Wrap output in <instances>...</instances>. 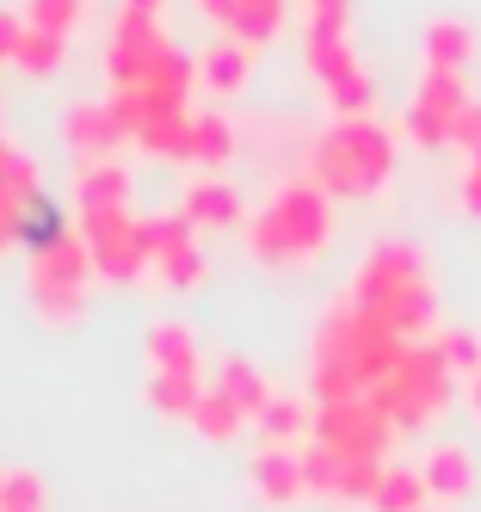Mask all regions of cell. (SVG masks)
Segmentation results:
<instances>
[{
    "mask_svg": "<svg viewBox=\"0 0 481 512\" xmlns=\"http://www.w3.org/2000/svg\"><path fill=\"white\" fill-rule=\"evenodd\" d=\"M407 340L395 334V327L383 315L358 309L352 297H340L315 340H309V395L315 401H352V395H377L389 383V371L401 364Z\"/></svg>",
    "mask_w": 481,
    "mask_h": 512,
    "instance_id": "1",
    "label": "cell"
},
{
    "mask_svg": "<svg viewBox=\"0 0 481 512\" xmlns=\"http://www.w3.org/2000/svg\"><path fill=\"white\" fill-rule=\"evenodd\" d=\"M346 297L370 315H383L407 346H420L426 334H438V290H432V260L420 241H377L358 260Z\"/></svg>",
    "mask_w": 481,
    "mask_h": 512,
    "instance_id": "2",
    "label": "cell"
},
{
    "mask_svg": "<svg viewBox=\"0 0 481 512\" xmlns=\"http://www.w3.org/2000/svg\"><path fill=\"white\" fill-rule=\"evenodd\" d=\"M241 229H247V253L259 266H278V272L309 266L315 253L333 241V198L315 186L309 173H290V179H278L272 198L259 204Z\"/></svg>",
    "mask_w": 481,
    "mask_h": 512,
    "instance_id": "3",
    "label": "cell"
},
{
    "mask_svg": "<svg viewBox=\"0 0 481 512\" xmlns=\"http://www.w3.org/2000/svg\"><path fill=\"white\" fill-rule=\"evenodd\" d=\"M303 173L327 198H370L389 186L395 173V130L377 118H333L315 142H309V161Z\"/></svg>",
    "mask_w": 481,
    "mask_h": 512,
    "instance_id": "4",
    "label": "cell"
},
{
    "mask_svg": "<svg viewBox=\"0 0 481 512\" xmlns=\"http://www.w3.org/2000/svg\"><path fill=\"white\" fill-rule=\"evenodd\" d=\"M451 395H457V371L438 358V346H432V340L407 346V352H401V364L389 371V383L377 389V401L389 408V420H395L401 432L432 426L444 408H451Z\"/></svg>",
    "mask_w": 481,
    "mask_h": 512,
    "instance_id": "5",
    "label": "cell"
},
{
    "mask_svg": "<svg viewBox=\"0 0 481 512\" xmlns=\"http://www.w3.org/2000/svg\"><path fill=\"white\" fill-rule=\"evenodd\" d=\"M31 309L44 315L50 327H68L87 315V290H93V260H87V241L81 229L50 241L44 253H31Z\"/></svg>",
    "mask_w": 481,
    "mask_h": 512,
    "instance_id": "6",
    "label": "cell"
},
{
    "mask_svg": "<svg viewBox=\"0 0 481 512\" xmlns=\"http://www.w3.org/2000/svg\"><path fill=\"white\" fill-rule=\"evenodd\" d=\"M469 75H444V68H420L414 93L401 105V136L420 142V149H444V142H457V124L469 112Z\"/></svg>",
    "mask_w": 481,
    "mask_h": 512,
    "instance_id": "7",
    "label": "cell"
},
{
    "mask_svg": "<svg viewBox=\"0 0 481 512\" xmlns=\"http://www.w3.org/2000/svg\"><path fill=\"white\" fill-rule=\"evenodd\" d=\"M395 420L377 395H352V401H315V438L333 445L340 457H377L395 445Z\"/></svg>",
    "mask_w": 481,
    "mask_h": 512,
    "instance_id": "8",
    "label": "cell"
},
{
    "mask_svg": "<svg viewBox=\"0 0 481 512\" xmlns=\"http://www.w3.org/2000/svg\"><path fill=\"white\" fill-rule=\"evenodd\" d=\"M81 241H87L93 278H111V284H136V278L148 272L142 216H130V210H99V216H81Z\"/></svg>",
    "mask_w": 481,
    "mask_h": 512,
    "instance_id": "9",
    "label": "cell"
},
{
    "mask_svg": "<svg viewBox=\"0 0 481 512\" xmlns=\"http://www.w3.org/2000/svg\"><path fill=\"white\" fill-rule=\"evenodd\" d=\"M173 50L167 38V19L155 7H118V25H111V44H105V75L111 87H130L148 62H161Z\"/></svg>",
    "mask_w": 481,
    "mask_h": 512,
    "instance_id": "10",
    "label": "cell"
},
{
    "mask_svg": "<svg viewBox=\"0 0 481 512\" xmlns=\"http://www.w3.org/2000/svg\"><path fill=\"white\" fill-rule=\"evenodd\" d=\"M303 469H309V494L340 500V506H370L377 500V482H383L377 457H340L333 445H321V438L303 445Z\"/></svg>",
    "mask_w": 481,
    "mask_h": 512,
    "instance_id": "11",
    "label": "cell"
},
{
    "mask_svg": "<svg viewBox=\"0 0 481 512\" xmlns=\"http://www.w3.org/2000/svg\"><path fill=\"white\" fill-rule=\"evenodd\" d=\"M179 216L198 235H222V229H241L247 223V204H241V192L222 173H192V179H185V192H179Z\"/></svg>",
    "mask_w": 481,
    "mask_h": 512,
    "instance_id": "12",
    "label": "cell"
},
{
    "mask_svg": "<svg viewBox=\"0 0 481 512\" xmlns=\"http://www.w3.org/2000/svg\"><path fill=\"white\" fill-rule=\"evenodd\" d=\"M247 488L266 506H296L309 500V469H303V445H266L247 463Z\"/></svg>",
    "mask_w": 481,
    "mask_h": 512,
    "instance_id": "13",
    "label": "cell"
},
{
    "mask_svg": "<svg viewBox=\"0 0 481 512\" xmlns=\"http://www.w3.org/2000/svg\"><path fill=\"white\" fill-rule=\"evenodd\" d=\"M420 475H426L432 506H457V500L475 494V451L463 438H438V445L420 457Z\"/></svg>",
    "mask_w": 481,
    "mask_h": 512,
    "instance_id": "14",
    "label": "cell"
},
{
    "mask_svg": "<svg viewBox=\"0 0 481 512\" xmlns=\"http://www.w3.org/2000/svg\"><path fill=\"white\" fill-rule=\"evenodd\" d=\"M124 118L111 112V99H87L68 112V142L81 161H118V142H124Z\"/></svg>",
    "mask_w": 481,
    "mask_h": 512,
    "instance_id": "15",
    "label": "cell"
},
{
    "mask_svg": "<svg viewBox=\"0 0 481 512\" xmlns=\"http://www.w3.org/2000/svg\"><path fill=\"white\" fill-rule=\"evenodd\" d=\"M481 50V31L469 19H426L420 31V68H444V75H469Z\"/></svg>",
    "mask_w": 481,
    "mask_h": 512,
    "instance_id": "16",
    "label": "cell"
},
{
    "mask_svg": "<svg viewBox=\"0 0 481 512\" xmlns=\"http://www.w3.org/2000/svg\"><path fill=\"white\" fill-rule=\"evenodd\" d=\"M253 56L259 50H247L241 38H210L198 56H192V75H198V87H210V93H241L247 81H253Z\"/></svg>",
    "mask_w": 481,
    "mask_h": 512,
    "instance_id": "17",
    "label": "cell"
},
{
    "mask_svg": "<svg viewBox=\"0 0 481 512\" xmlns=\"http://www.w3.org/2000/svg\"><path fill=\"white\" fill-rule=\"evenodd\" d=\"M74 204H81V216L130 210V167L124 161H81V173H74Z\"/></svg>",
    "mask_w": 481,
    "mask_h": 512,
    "instance_id": "18",
    "label": "cell"
},
{
    "mask_svg": "<svg viewBox=\"0 0 481 512\" xmlns=\"http://www.w3.org/2000/svg\"><path fill=\"white\" fill-rule=\"evenodd\" d=\"M148 371H161V377H204L192 327H185V321H155V327H148Z\"/></svg>",
    "mask_w": 481,
    "mask_h": 512,
    "instance_id": "19",
    "label": "cell"
},
{
    "mask_svg": "<svg viewBox=\"0 0 481 512\" xmlns=\"http://www.w3.org/2000/svg\"><path fill=\"white\" fill-rule=\"evenodd\" d=\"M210 383H216L222 395H229V401H235V408H241L247 420H259V414H266V401L278 395L266 377H259V364H253V358H241V352H229V358H222Z\"/></svg>",
    "mask_w": 481,
    "mask_h": 512,
    "instance_id": "20",
    "label": "cell"
},
{
    "mask_svg": "<svg viewBox=\"0 0 481 512\" xmlns=\"http://www.w3.org/2000/svg\"><path fill=\"white\" fill-rule=\"evenodd\" d=\"M259 432H266V445H309V438H315L309 395L278 389V395L266 401V414H259Z\"/></svg>",
    "mask_w": 481,
    "mask_h": 512,
    "instance_id": "21",
    "label": "cell"
},
{
    "mask_svg": "<svg viewBox=\"0 0 481 512\" xmlns=\"http://www.w3.org/2000/svg\"><path fill=\"white\" fill-rule=\"evenodd\" d=\"M241 149V130H235V118H222V112H192V167H222Z\"/></svg>",
    "mask_w": 481,
    "mask_h": 512,
    "instance_id": "22",
    "label": "cell"
},
{
    "mask_svg": "<svg viewBox=\"0 0 481 512\" xmlns=\"http://www.w3.org/2000/svg\"><path fill=\"white\" fill-rule=\"evenodd\" d=\"M377 512H426L432 506V494H426V475L420 469H389L383 463V482H377V500H370Z\"/></svg>",
    "mask_w": 481,
    "mask_h": 512,
    "instance_id": "23",
    "label": "cell"
},
{
    "mask_svg": "<svg viewBox=\"0 0 481 512\" xmlns=\"http://www.w3.org/2000/svg\"><path fill=\"white\" fill-rule=\"evenodd\" d=\"M185 420H192L204 438H235V432L247 426V414H241V408H235V401L222 395L216 383H204V395L192 401V414H185Z\"/></svg>",
    "mask_w": 481,
    "mask_h": 512,
    "instance_id": "24",
    "label": "cell"
},
{
    "mask_svg": "<svg viewBox=\"0 0 481 512\" xmlns=\"http://www.w3.org/2000/svg\"><path fill=\"white\" fill-rule=\"evenodd\" d=\"M284 7H290V0H241V13H235V25H229V38H241L247 50L272 44V38H278V25H284Z\"/></svg>",
    "mask_w": 481,
    "mask_h": 512,
    "instance_id": "25",
    "label": "cell"
},
{
    "mask_svg": "<svg viewBox=\"0 0 481 512\" xmlns=\"http://www.w3.org/2000/svg\"><path fill=\"white\" fill-rule=\"evenodd\" d=\"M136 149L155 155V161H192V112H179V118L155 124V130H142Z\"/></svg>",
    "mask_w": 481,
    "mask_h": 512,
    "instance_id": "26",
    "label": "cell"
},
{
    "mask_svg": "<svg viewBox=\"0 0 481 512\" xmlns=\"http://www.w3.org/2000/svg\"><path fill=\"white\" fill-rule=\"evenodd\" d=\"M204 272H210L204 241H185V247H173V253H161V260H155V278H161L167 290H198Z\"/></svg>",
    "mask_w": 481,
    "mask_h": 512,
    "instance_id": "27",
    "label": "cell"
},
{
    "mask_svg": "<svg viewBox=\"0 0 481 512\" xmlns=\"http://www.w3.org/2000/svg\"><path fill=\"white\" fill-rule=\"evenodd\" d=\"M81 13H87V0H25L19 7V19L31 31H56V38H68V31L81 25Z\"/></svg>",
    "mask_w": 481,
    "mask_h": 512,
    "instance_id": "28",
    "label": "cell"
},
{
    "mask_svg": "<svg viewBox=\"0 0 481 512\" xmlns=\"http://www.w3.org/2000/svg\"><path fill=\"white\" fill-rule=\"evenodd\" d=\"M62 56H68V38H56V31H31L25 25V38H19V68L25 75H50V68H62Z\"/></svg>",
    "mask_w": 481,
    "mask_h": 512,
    "instance_id": "29",
    "label": "cell"
},
{
    "mask_svg": "<svg viewBox=\"0 0 481 512\" xmlns=\"http://www.w3.org/2000/svg\"><path fill=\"white\" fill-rule=\"evenodd\" d=\"M198 395H204V377H161V371H148V401H155L161 414H192Z\"/></svg>",
    "mask_w": 481,
    "mask_h": 512,
    "instance_id": "30",
    "label": "cell"
},
{
    "mask_svg": "<svg viewBox=\"0 0 481 512\" xmlns=\"http://www.w3.org/2000/svg\"><path fill=\"white\" fill-rule=\"evenodd\" d=\"M0 512H44V475L37 469H7L0 475Z\"/></svg>",
    "mask_w": 481,
    "mask_h": 512,
    "instance_id": "31",
    "label": "cell"
},
{
    "mask_svg": "<svg viewBox=\"0 0 481 512\" xmlns=\"http://www.w3.org/2000/svg\"><path fill=\"white\" fill-rule=\"evenodd\" d=\"M352 0H303V25H346Z\"/></svg>",
    "mask_w": 481,
    "mask_h": 512,
    "instance_id": "32",
    "label": "cell"
},
{
    "mask_svg": "<svg viewBox=\"0 0 481 512\" xmlns=\"http://www.w3.org/2000/svg\"><path fill=\"white\" fill-rule=\"evenodd\" d=\"M457 198H463V210H475V216H481V149H475V155H463V179H457Z\"/></svg>",
    "mask_w": 481,
    "mask_h": 512,
    "instance_id": "33",
    "label": "cell"
},
{
    "mask_svg": "<svg viewBox=\"0 0 481 512\" xmlns=\"http://www.w3.org/2000/svg\"><path fill=\"white\" fill-rule=\"evenodd\" d=\"M19 38H25V19L0 7V62H13V56H19Z\"/></svg>",
    "mask_w": 481,
    "mask_h": 512,
    "instance_id": "34",
    "label": "cell"
},
{
    "mask_svg": "<svg viewBox=\"0 0 481 512\" xmlns=\"http://www.w3.org/2000/svg\"><path fill=\"white\" fill-rule=\"evenodd\" d=\"M198 13H204L210 25L229 31V25H235V13H241V0H198Z\"/></svg>",
    "mask_w": 481,
    "mask_h": 512,
    "instance_id": "35",
    "label": "cell"
},
{
    "mask_svg": "<svg viewBox=\"0 0 481 512\" xmlns=\"http://www.w3.org/2000/svg\"><path fill=\"white\" fill-rule=\"evenodd\" d=\"M13 241H19V216H13L7 204H0V253H7Z\"/></svg>",
    "mask_w": 481,
    "mask_h": 512,
    "instance_id": "36",
    "label": "cell"
},
{
    "mask_svg": "<svg viewBox=\"0 0 481 512\" xmlns=\"http://www.w3.org/2000/svg\"><path fill=\"white\" fill-rule=\"evenodd\" d=\"M463 395H469V408H475V420H481V364L463 377Z\"/></svg>",
    "mask_w": 481,
    "mask_h": 512,
    "instance_id": "37",
    "label": "cell"
},
{
    "mask_svg": "<svg viewBox=\"0 0 481 512\" xmlns=\"http://www.w3.org/2000/svg\"><path fill=\"white\" fill-rule=\"evenodd\" d=\"M124 7H155V13H161V7H167V0H124Z\"/></svg>",
    "mask_w": 481,
    "mask_h": 512,
    "instance_id": "38",
    "label": "cell"
},
{
    "mask_svg": "<svg viewBox=\"0 0 481 512\" xmlns=\"http://www.w3.org/2000/svg\"><path fill=\"white\" fill-rule=\"evenodd\" d=\"M426 512H444V506H426Z\"/></svg>",
    "mask_w": 481,
    "mask_h": 512,
    "instance_id": "39",
    "label": "cell"
},
{
    "mask_svg": "<svg viewBox=\"0 0 481 512\" xmlns=\"http://www.w3.org/2000/svg\"><path fill=\"white\" fill-rule=\"evenodd\" d=\"M0 475H7V469H0Z\"/></svg>",
    "mask_w": 481,
    "mask_h": 512,
    "instance_id": "40",
    "label": "cell"
}]
</instances>
